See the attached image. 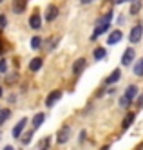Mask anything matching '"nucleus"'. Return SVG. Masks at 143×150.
<instances>
[{"label":"nucleus","instance_id":"f257e3e1","mask_svg":"<svg viewBox=\"0 0 143 150\" xmlns=\"http://www.w3.org/2000/svg\"><path fill=\"white\" fill-rule=\"evenodd\" d=\"M141 36H143V25H141V24H138V25H134L132 29H130L129 40L132 42V44H138V42L141 40Z\"/></svg>","mask_w":143,"mask_h":150},{"label":"nucleus","instance_id":"f03ea898","mask_svg":"<svg viewBox=\"0 0 143 150\" xmlns=\"http://www.w3.org/2000/svg\"><path fill=\"white\" fill-rule=\"evenodd\" d=\"M69 136H71V128L69 127H62L60 130H58V134H56V141L60 145H63V143L69 141Z\"/></svg>","mask_w":143,"mask_h":150},{"label":"nucleus","instance_id":"7ed1b4c3","mask_svg":"<svg viewBox=\"0 0 143 150\" xmlns=\"http://www.w3.org/2000/svg\"><path fill=\"white\" fill-rule=\"evenodd\" d=\"M85 65H87V62H85V58H78L74 63H73V74L74 76H78V74H82V71L85 69Z\"/></svg>","mask_w":143,"mask_h":150},{"label":"nucleus","instance_id":"20e7f679","mask_svg":"<svg viewBox=\"0 0 143 150\" xmlns=\"http://www.w3.org/2000/svg\"><path fill=\"white\" fill-rule=\"evenodd\" d=\"M122 38H123V33H122L120 29H116V31H112V33L109 35V38H107V44H109V45H116V44H118V42L122 40Z\"/></svg>","mask_w":143,"mask_h":150},{"label":"nucleus","instance_id":"39448f33","mask_svg":"<svg viewBox=\"0 0 143 150\" xmlns=\"http://www.w3.org/2000/svg\"><path fill=\"white\" fill-rule=\"evenodd\" d=\"M26 125H27V117H22V120L15 125V128H13V137H20L22 136V130L26 128Z\"/></svg>","mask_w":143,"mask_h":150},{"label":"nucleus","instance_id":"423d86ee","mask_svg":"<svg viewBox=\"0 0 143 150\" xmlns=\"http://www.w3.org/2000/svg\"><path fill=\"white\" fill-rule=\"evenodd\" d=\"M134 56H136V51L134 49H127L123 52V56H122V65H129V63H132Z\"/></svg>","mask_w":143,"mask_h":150},{"label":"nucleus","instance_id":"0eeeda50","mask_svg":"<svg viewBox=\"0 0 143 150\" xmlns=\"http://www.w3.org/2000/svg\"><path fill=\"white\" fill-rule=\"evenodd\" d=\"M60 98H62V91H53V92L47 96V100H46V105H47V107H53L54 103H56V101L60 100Z\"/></svg>","mask_w":143,"mask_h":150},{"label":"nucleus","instance_id":"6e6552de","mask_svg":"<svg viewBox=\"0 0 143 150\" xmlns=\"http://www.w3.org/2000/svg\"><path fill=\"white\" fill-rule=\"evenodd\" d=\"M29 25H31V29H40V25H42V16H40V13H33L31 15Z\"/></svg>","mask_w":143,"mask_h":150},{"label":"nucleus","instance_id":"1a4fd4ad","mask_svg":"<svg viewBox=\"0 0 143 150\" xmlns=\"http://www.w3.org/2000/svg\"><path fill=\"white\" fill-rule=\"evenodd\" d=\"M26 6H27L26 0H13V13H16V15L24 13L26 11Z\"/></svg>","mask_w":143,"mask_h":150},{"label":"nucleus","instance_id":"9d476101","mask_svg":"<svg viewBox=\"0 0 143 150\" xmlns=\"http://www.w3.org/2000/svg\"><path fill=\"white\" fill-rule=\"evenodd\" d=\"M58 16V7H54V6H49L47 7V11H46V20L47 22H53L54 18Z\"/></svg>","mask_w":143,"mask_h":150},{"label":"nucleus","instance_id":"9b49d317","mask_svg":"<svg viewBox=\"0 0 143 150\" xmlns=\"http://www.w3.org/2000/svg\"><path fill=\"white\" fill-rule=\"evenodd\" d=\"M136 96H138V87H136V85H129L127 91H125V98H127L129 101H132Z\"/></svg>","mask_w":143,"mask_h":150},{"label":"nucleus","instance_id":"f8f14e48","mask_svg":"<svg viewBox=\"0 0 143 150\" xmlns=\"http://www.w3.org/2000/svg\"><path fill=\"white\" fill-rule=\"evenodd\" d=\"M42 58H33L31 62H29V69L33 71V72H36V71H40V67H42Z\"/></svg>","mask_w":143,"mask_h":150},{"label":"nucleus","instance_id":"ddd939ff","mask_svg":"<svg viewBox=\"0 0 143 150\" xmlns=\"http://www.w3.org/2000/svg\"><path fill=\"white\" fill-rule=\"evenodd\" d=\"M120 76H122V71H120V69H116V71L111 74V76H109V78L105 80V83H107V85H112V83H116V81L120 80Z\"/></svg>","mask_w":143,"mask_h":150},{"label":"nucleus","instance_id":"4468645a","mask_svg":"<svg viewBox=\"0 0 143 150\" xmlns=\"http://www.w3.org/2000/svg\"><path fill=\"white\" fill-rule=\"evenodd\" d=\"M134 117H136V116H134L132 112H129V114L125 116V120H123V123H122V128H123V130H127V128H129L130 125H132V121H134Z\"/></svg>","mask_w":143,"mask_h":150},{"label":"nucleus","instance_id":"2eb2a0df","mask_svg":"<svg viewBox=\"0 0 143 150\" xmlns=\"http://www.w3.org/2000/svg\"><path fill=\"white\" fill-rule=\"evenodd\" d=\"M43 120H46V114H35V117H33V128H38L42 123H43Z\"/></svg>","mask_w":143,"mask_h":150},{"label":"nucleus","instance_id":"dca6fc26","mask_svg":"<svg viewBox=\"0 0 143 150\" xmlns=\"http://www.w3.org/2000/svg\"><path fill=\"white\" fill-rule=\"evenodd\" d=\"M134 74L136 76H143V58H139L134 63Z\"/></svg>","mask_w":143,"mask_h":150},{"label":"nucleus","instance_id":"f3484780","mask_svg":"<svg viewBox=\"0 0 143 150\" xmlns=\"http://www.w3.org/2000/svg\"><path fill=\"white\" fill-rule=\"evenodd\" d=\"M139 7H141V0H134L132 6H130V15H138L139 13Z\"/></svg>","mask_w":143,"mask_h":150},{"label":"nucleus","instance_id":"a211bd4d","mask_svg":"<svg viewBox=\"0 0 143 150\" xmlns=\"http://www.w3.org/2000/svg\"><path fill=\"white\" fill-rule=\"evenodd\" d=\"M31 47L33 49H40L42 47V38L40 36H33L31 38Z\"/></svg>","mask_w":143,"mask_h":150},{"label":"nucleus","instance_id":"6ab92c4d","mask_svg":"<svg viewBox=\"0 0 143 150\" xmlns=\"http://www.w3.org/2000/svg\"><path fill=\"white\" fill-rule=\"evenodd\" d=\"M94 58H96V60H103V58H105V49H103V47L94 49Z\"/></svg>","mask_w":143,"mask_h":150},{"label":"nucleus","instance_id":"aec40b11","mask_svg":"<svg viewBox=\"0 0 143 150\" xmlns=\"http://www.w3.org/2000/svg\"><path fill=\"white\" fill-rule=\"evenodd\" d=\"M9 114H11V110H7V109H0V125H2L7 117H9Z\"/></svg>","mask_w":143,"mask_h":150},{"label":"nucleus","instance_id":"412c9836","mask_svg":"<svg viewBox=\"0 0 143 150\" xmlns=\"http://www.w3.org/2000/svg\"><path fill=\"white\" fill-rule=\"evenodd\" d=\"M31 137H33V132H27V134H24V136H22V139H20V141L24 143V145H29V143H31Z\"/></svg>","mask_w":143,"mask_h":150},{"label":"nucleus","instance_id":"4be33fe9","mask_svg":"<svg viewBox=\"0 0 143 150\" xmlns=\"http://www.w3.org/2000/svg\"><path fill=\"white\" fill-rule=\"evenodd\" d=\"M6 25H7V18L4 15H0V29H4Z\"/></svg>","mask_w":143,"mask_h":150},{"label":"nucleus","instance_id":"5701e85b","mask_svg":"<svg viewBox=\"0 0 143 150\" xmlns=\"http://www.w3.org/2000/svg\"><path fill=\"white\" fill-rule=\"evenodd\" d=\"M6 71H7V62L0 60V72H6Z\"/></svg>","mask_w":143,"mask_h":150},{"label":"nucleus","instance_id":"b1692460","mask_svg":"<svg viewBox=\"0 0 143 150\" xmlns=\"http://www.w3.org/2000/svg\"><path fill=\"white\" fill-rule=\"evenodd\" d=\"M129 103H130V101H129V100L125 98V96H123V98H122V100H120V105H122V107H127Z\"/></svg>","mask_w":143,"mask_h":150},{"label":"nucleus","instance_id":"393cba45","mask_svg":"<svg viewBox=\"0 0 143 150\" xmlns=\"http://www.w3.org/2000/svg\"><path fill=\"white\" fill-rule=\"evenodd\" d=\"M53 45H56V40H54V38L49 42V49H53Z\"/></svg>","mask_w":143,"mask_h":150},{"label":"nucleus","instance_id":"a878e982","mask_svg":"<svg viewBox=\"0 0 143 150\" xmlns=\"http://www.w3.org/2000/svg\"><path fill=\"white\" fill-rule=\"evenodd\" d=\"M138 105L143 107V96H139V98H138Z\"/></svg>","mask_w":143,"mask_h":150},{"label":"nucleus","instance_id":"bb28decb","mask_svg":"<svg viewBox=\"0 0 143 150\" xmlns=\"http://www.w3.org/2000/svg\"><path fill=\"white\" fill-rule=\"evenodd\" d=\"M100 150H111V146H109V145H103V146H102Z\"/></svg>","mask_w":143,"mask_h":150},{"label":"nucleus","instance_id":"cd10ccee","mask_svg":"<svg viewBox=\"0 0 143 150\" xmlns=\"http://www.w3.org/2000/svg\"><path fill=\"white\" fill-rule=\"evenodd\" d=\"M80 2H82V4H91L92 0H80Z\"/></svg>","mask_w":143,"mask_h":150},{"label":"nucleus","instance_id":"c85d7f7f","mask_svg":"<svg viewBox=\"0 0 143 150\" xmlns=\"http://www.w3.org/2000/svg\"><path fill=\"white\" fill-rule=\"evenodd\" d=\"M122 2H125V0H114V4H122Z\"/></svg>","mask_w":143,"mask_h":150},{"label":"nucleus","instance_id":"c756f323","mask_svg":"<svg viewBox=\"0 0 143 150\" xmlns=\"http://www.w3.org/2000/svg\"><path fill=\"white\" fill-rule=\"evenodd\" d=\"M4 150H13V146H11V145H7V146H6Z\"/></svg>","mask_w":143,"mask_h":150},{"label":"nucleus","instance_id":"7c9ffc66","mask_svg":"<svg viewBox=\"0 0 143 150\" xmlns=\"http://www.w3.org/2000/svg\"><path fill=\"white\" fill-rule=\"evenodd\" d=\"M138 150H143V143H141V145H139V146H138Z\"/></svg>","mask_w":143,"mask_h":150},{"label":"nucleus","instance_id":"2f4dec72","mask_svg":"<svg viewBox=\"0 0 143 150\" xmlns=\"http://www.w3.org/2000/svg\"><path fill=\"white\" fill-rule=\"evenodd\" d=\"M0 96H2V87H0Z\"/></svg>","mask_w":143,"mask_h":150},{"label":"nucleus","instance_id":"473e14b6","mask_svg":"<svg viewBox=\"0 0 143 150\" xmlns=\"http://www.w3.org/2000/svg\"><path fill=\"white\" fill-rule=\"evenodd\" d=\"M0 54H2V47H0Z\"/></svg>","mask_w":143,"mask_h":150},{"label":"nucleus","instance_id":"72a5a7b5","mask_svg":"<svg viewBox=\"0 0 143 150\" xmlns=\"http://www.w3.org/2000/svg\"><path fill=\"white\" fill-rule=\"evenodd\" d=\"M2 2H4V0H0V4H2Z\"/></svg>","mask_w":143,"mask_h":150},{"label":"nucleus","instance_id":"f704fd0d","mask_svg":"<svg viewBox=\"0 0 143 150\" xmlns=\"http://www.w3.org/2000/svg\"><path fill=\"white\" fill-rule=\"evenodd\" d=\"M42 150H43V148H42Z\"/></svg>","mask_w":143,"mask_h":150}]
</instances>
